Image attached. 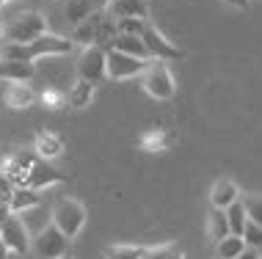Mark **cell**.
Here are the masks:
<instances>
[{
    "label": "cell",
    "mask_w": 262,
    "mask_h": 259,
    "mask_svg": "<svg viewBox=\"0 0 262 259\" xmlns=\"http://www.w3.org/2000/svg\"><path fill=\"white\" fill-rule=\"evenodd\" d=\"M102 9L111 19H127V17L149 19V3L146 0H105Z\"/></svg>",
    "instance_id": "cell-11"
},
{
    "label": "cell",
    "mask_w": 262,
    "mask_h": 259,
    "mask_svg": "<svg viewBox=\"0 0 262 259\" xmlns=\"http://www.w3.org/2000/svg\"><path fill=\"white\" fill-rule=\"evenodd\" d=\"M243 209H246V218L251 223H259L262 226V193H251L243 199Z\"/></svg>",
    "instance_id": "cell-30"
},
{
    "label": "cell",
    "mask_w": 262,
    "mask_h": 259,
    "mask_svg": "<svg viewBox=\"0 0 262 259\" xmlns=\"http://www.w3.org/2000/svg\"><path fill=\"white\" fill-rule=\"evenodd\" d=\"M36 163H39L36 152H25V149H19V152H11V155L3 160L0 171H3L6 177L14 182V187H23V185H25V179H28V174H31V169H33Z\"/></svg>",
    "instance_id": "cell-10"
},
{
    "label": "cell",
    "mask_w": 262,
    "mask_h": 259,
    "mask_svg": "<svg viewBox=\"0 0 262 259\" xmlns=\"http://www.w3.org/2000/svg\"><path fill=\"white\" fill-rule=\"evenodd\" d=\"M36 100L41 102V108H47V110H63L67 108V94L58 88H45Z\"/></svg>",
    "instance_id": "cell-28"
},
{
    "label": "cell",
    "mask_w": 262,
    "mask_h": 259,
    "mask_svg": "<svg viewBox=\"0 0 262 259\" xmlns=\"http://www.w3.org/2000/svg\"><path fill=\"white\" fill-rule=\"evenodd\" d=\"M0 259H9V251H6V246H3V237H0Z\"/></svg>",
    "instance_id": "cell-37"
},
{
    "label": "cell",
    "mask_w": 262,
    "mask_h": 259,
    "mask_svg": "<svg viewBox=\"0 0 262 259\" xmlns=\"http://www.w3.org/2000/svg\"><path fill=\"white\" fill-rule=\"evenodd\" d=\"M116 36H119V31H116V19H111L108 14H105L100 31H97L94 44H97V47H102V50H111V44H113V39H116Z\"/></svg>",
    "instance_id": "cell-26"
},
{
    "label": "cell",
    "mask_w": 262,
    "mask_h": 259,
    "mask_svg": "<svg viewBox=\"0 0 262 259\" xmlns=\"http://www.w3.org/2000/svg\"><path fill=\"white\" fill-rule=\"evenodd\" d=\"M215 251H218V259H237L246 251V240L240 234H226L224 240L215 243Z\"/></svg>",
    "instance_id": "cell-24"
},
{
    "label": "cell",
    "mask_w": 262,
    "mask_h": 259,
    "mask_svg": "<svg viewBox=\"0 0 262 259\" xmlns=\"http://www.w3.org/2000/svg\"><path fill=\"white\" fill-rule=\"evenodd\" d=\"M0 237H3L6 251L14 256H23V254H28V248H31V229H28V223L19 218V215H9V218L3 221Z\"/></svg>",
    "instance_id": "cell-6"
},
{
    "label": "cell",
    "mask_w": 262,
    "mask_h": 259,
    "mask_svg": "<svg viewBox=\"0 0 262 259\" xmlns=\"http://www.w3.org/2000/svg\"><path fill=\"white\" fill-rule=\"evenodd\" d=\"M141 259H185V254H182L177 246H171V243H163V246L144 248V256Z\"/></svg>",
    "instance_id": "cell-27"
},
{
    "label": "cell",
    "mask_w": 262,
    "mask_h": 259,
    "mask_svg": "<svg viewBox=\"0 0 262 259\" xmlns=\"http://www.w3.org/2000/svg\"><path fill=\"white\" fill-rule=\"evenodd\" d=\"M58 259H72V256H69V254H63V256H58Z\"/></svg>",
    "instance_id": "cell-39"
},
{
    "label": "cell",
    "mask_w": 262,
    "mask_h": 259,
    "mask_svg": "<svg viewBox=\"0 0 262 259\" xmlns=\"http://www.w3.org/2000/svg\"><path fill=\"white\" fill-rule=\"evenodd\" d=\"M243 240H246V246L249 248H262V226L259 223H246V229H243Z\"/></svg>",
    "instance_id": "cell-32"
},
{
    "label": "cell",
    "mask_w": 262,
    "mask_h": 259,
    "mask_svg": "<svg viewBox=\"0 0 262 259\" xmlns=\"http://www.w3.org/2000/svg\"><path fill=\"white\" fill-rule=\"evenodd\" d=\"M102 19H105V9H97L94 14H89V17L83 19V22H77V25L72 28V33H69V39H72L75 44H83V47L94 44V39H97V31H100Z\"/></svg>",
    "instance_id": "cell-13"
},
{
    "label": "cell",
    "mask_w": 262,
    "mask_h": 259,
    "mask_svg": "<svg viewBox=\"0 0 262 259\" xmlns=\"http://www.w3.org/2000/svg\"><path fill=\"white\" fill-rule=\"evenodd\" d=\"M224 3H229L232 9H240V11H243V9H249V6H251V0H224Z\"/></svg>",
    "instance_id": "cell-35"
},
{
    "label": "cell",
    "mask_w": 262,
    "mask_h": 259,
    "mask_svg": "<svg viewBox=\"0 0 262 259\" xmlns=\"http://www.w3.org/2000/svg\"><path fill=\"white\" fill-rule=\"evenodd\" d=\"M63 179L67 177H63L58 169H53V166L45 163V160H39V163L31 169V174H28L25 185L33 187V191H45V187H50V185H61Z\"/></svg>",
    "instance_id": "cell-14"
},
{
    "label": "cell",
    "mask_w": 262,
    "mask_h": 259,
    "mask_svg": "<svg viewBox=\"0 0 262 259\" xmlns=\"http://www.w3.org/2000/svg\"><path fill=\"white\" fill-rule=\"evenodd\" d=\"M111 50H119L124 55H133V58H144L149 61V53H146L144 41H141V36H130V33H119L116 39H113Z\"/></svg>",
    "instance_id": "cell-21"
},
{
    "label": "cell",
    "mask_w": 262,
    "mask_h": 259,
    "mask_svg": "<svg viewBox=\"0 0 262 259\" xmlns=\"http://www.w3.org/2000/svg\"><path fill=\"white\" fill-rule=\"evenodd\" d=\"M11 215V209H9V204H0V226H3V221Z\"/></svg>",
    "instance_id": "cell-36"
},
{
    "label": "cell",
    "mask_w": 262,
    "mask_h": 259,
    "mask_svg": "<svg viewBox=\"0 0 262 259\" xmlns=\"http://www.w3.org/2000/svg\"><path fill=\"white\" fill-rule=\"evenodd\" d=\"M33 152H36L39 160L50 163V160H55V157L63 155V141L55 135V132L41 130V132H36V138H33Z\"/></svg>",
    "instance_id": "cell-18"
},
{
    "label": "cell",
    "mask_w": 262,
    "mask_h": 259,
    "mask_svg": "<svg viewBox=\"0 0 262 259\" xmlns=\"http://www.w3.org/2000/svg\"><path fill=\"white\" fill-rule=\"evenodd\" d=\"M177 144V135L171 130H160V127H152V130H144L138 138V149L146 152V155H160V152H168L171 146Z\"/></svg>",
    "instance_id": "cell-12"
},
{
    "label": "cell",
    "mask_w": 262,
    "mask_h": 259,
    "mask_svg": "<svg viewBox=\"0 0 262 259\" xmlns=\"http://www.w3.org/2000/svg\"><path fill=\"white\" fill-rule=\"evenodd\" d=\"M144 256V246H108L105 248V259H141Z\"/></svg>",
    "instance_id": "cell-29"
},
{
    "label": "cell",
    "mask_w": 262,
    "mask_h": 259,
    "mask_svg": "<svg viewBox=\"0 0 262 259\" xmlns=\"http://www.w3.org/2000/svg\"><path fill=\"white\" fill-rule=\"evenodd\" d=\"M91 100H94V83L77 78L72 83V88H69V94H67V105L83 110V108H89V105H91Z\"/></svg>",
    "instance_id": "cell-22"
},
{
    "label": "cell",
    "mask_w": 262,
    "mask_h": 259,
    "mask_svg": "<svg viewBox=\"0 0 262 259\" xmlns=\"http://www.w3.org/2000/svg\"><path fill=\"white\" fill-rule=\"evenodd\" d=\"M6 3H14V0H0V6H6Z\"/></svg>",
    "instance_id": "cell-38"
},
{
    "label": "cell",
    "mask_w": 262,
    "mask_h": 259,
    "mask_svg": "<svg viewBox=\"0 0 262 259\" xmlns=\"http://www.w3.org/2000/svg\"><path fill=\"white\" fill-rule=\"evenodd\" d=\"M144 91L152 97V100H171L177 94V83H174V75L168 69V61H155L149 58V64L144 69Z\"/></svg>",
    "instance_id": "cell-2"
},
{
    "label": "cell",
    "mask_w": 262,
    "mask_h": 259,
    "mask_svg": "<svg viewBox=\"0 0 262 259\" xmlns=\"http://www.w3.org/2000/svg\"><path fill=\"white\" fill-rule=\"evenodd\" d=\"M36 75L33 61H3L0 58V80L6 83H31Z\"/></svg>",
    "instance_id": "cell-15"
},
{
    "label": "cell",
    "mask_w": 262,
    "mask_h": 259,
    "mask_svg": "<svg viewBox=\"0 0 262 259\" xmlns=\"http://www.w3.org/2000/svg\"><path fill=\"white\" fill-rule=\"evenodd\" d=\"M207 234L212 243L224 240L229 234V221H226V209H218V207H210V215H207Z\"/></svg>",
    "instance_id": "cell-23"
},
{
    "label": "cell",
    "mask_w": 262,
    "mask_h": 259,
    "mask_svg": "<svg viewBox=\"0 0 262 259\" xmlns=\"http://www.w3.org/2000/svg\"><path fill=\"white\" fill-rule=\"evenodd\" d=\"M146 19H136V17H127V19H116V31L119 33H130V36H141Z\"/></svg>",
    "instance_id": "cell-31"
},
{
    "label": "cell",
    "mask_w": 262,
    "mask_h": 259,
    "mask_svg": "<svg viewBox=\"0 0 262 259\" xmlns=\"http://www.w3.org/2000/svg\"><path fill=\"white\" fill-rule=\"evenodd\" d=\"M235 201H240V187L237 182L232 179H215L210 187V204L218 207V209H226L229 204H235Z\"/></svg>",
    "instance_id": "cell-17"
},
{
    "label": "cell",
    "mask_w": 262,
    "mask_h": 259,
    "mask_svg": "<svg viewBox=\"0 0 262 259\" xmlns=\"http://www.w3.org/2000/svg\"><path fill=\"white\" fill-rule=\"evenodd\" d=\"M3 102H6V108H11V110H25L36 102V91L28 86V83H11V86L3 91Z\"/></svg>",
    "instance_id": "cell-19"
},
{
    "label": "cell",
    "mask_w": 262,
    "mask_h": 259,
    "mask_svg": "<svg viewBox=\"0 0 262 259\" xmlns=\"http://www.w3.org/2000/svg\"><path fill=\"white\" fill-rule=\"evenodd\" d=\"M50 218H53L55 229H61L69 240H75V237L83 232V226H86L89 213H86V207H83L77 199H61V201H55Z\"/></svg>",
    "instance_id": "cell-1"
},
{
    "label": "cell",
    "mask_w": 262,
    "mask_h": 259,
    "mask_svg": "<svg viewBox=\"0 0 262 259\" xmlns=\"http://www.w3.org/2000/svg\"><path fill=\"white\" fill-rule=\"evenodd\" d=\"M226 221H229V234L243 237V229H246V223H249L246 209H243V201H235V204L226 207Z\"/></svg>",
    "instance_id": "cell-25"
},
{
    "label": "cell",
    "mask_w": 262,
    "mask_h": 259,
    "mask_svg": "<svg viewBox=\"0 0 262 259\" xmlns=\"http://www.w3.org/2000/svg\"><path fill=\"white\" fill-rule=\"evenodd\" d=\"M141 41H144L149 58H155V61H177V58H182V50H180V47H174L171 41H168V39L158 31V28L149 22V19H146L144 31H141Z\"/></svg>",
    "instance_id": "cell-7"
},
{
    "label": "cell",
    "mask_w": 262,
    "mask_h": 259,
    "mask_svg": "<svg viewBox=\"0 0 262 259\" xmlns=\"http://www.w3.org/2000/svg\"><path fill=\"white\" fill-rule=\"evenodd\" d=\"M69 237L61 232V229H55L53 223H47L45 229H39V234L31 240L33 251L39 254V259H58L63 254H69Z\"/></svg>",
    "instance_id": "cell-4"
},
{
    "label": "cell",
    "mask_w": 262,
    "mask_h": 259,
    "mask_svg": "<svg viewBox=\"0 0 262 259\" xmlns=\"http://www.w3.org/2000/svg\"><path fill=\"white\" fill-rule=\"evenodd\" d=\"M149 61L144 58H133V55H124L119 50H108L105 53V75L111 80H130V78H138L144 75V69Z\"/></svg>",
    "instance_id": "cell-5"
},
{
    "label": "cell",
    "mask_w": 262,
    "mask_h": 259,
    "mask_svg": "<svg viewBox=\"0 0 262 259\" xmlns=\"http://www.w3.org/2000/svg\"><path fill=\"white\" fill-rule=\"evenodd\" d=\"M75 41L67 39V36H58V33H41L39 39L28 41V53H31V61L36 58H47V55H67L72 53Z\"/></svg>",
    "instance_id": "cell-9"
},
{
    "label": "cell",
    "mask_w": 262,
    "mask_h": 259,
    "mask_svg": "<svg viewBox=\"0 0 262 259\" xmlns=\"http://www.w3.org/2000/svg\"><path fill=\"white\" fill-rule=\"evenodd\" d=\"M41 33H47V17L39 11L19 14V17H14L11 22L3 28L6 41H14V44H28V41L39 39Z\"/></svg>",
    "instance_id": "cell-3"
},
{
    "label": "cell",
    "mask_w": 262,
    "mask_h": 259,
    "mask_svg": "<svg viewBox=\"0 0 262 259\" xmlns=\"http://www.w3.org/2000/svg\"><path fill=\"white\" fill-rule=\"evenodd\" d=\"M105 53L108 50H102V47H97V44L83 47L80 58H77V78L94 83V86L108 78V75H105Z\"/></svg>",
    "instance_id": "cell-8"
},
{
    "label": "cell",
    "mask_w": 262,
    "mask_h": 259,
    "mask_svg": "<svg viewBox=\"0 0 262 259\" xmlns=\"http://www.w3.org/2000/svg\"><path fill=\"white\" fill-rule=\"evenodd\" d=\"M41 204V196L39 191H33V187H14V193H11V199H9V209H11V215H25L28 209H36Z\"/></svg>",
    "instance_id": "cell-20"
},
{
    "label": "cell",
    "mask_w": 262,
    "mask_h": 259,
    "mask_svg": "<svg viewBox=\"0 0 262 259\" xmlns=\"http://www.w3.org/2000/svg\"><path fill=\"white\" fill-rule=\"evenodd\" d=\"M0 36H3V25H0Z\"/></svg>",
    "instance_id": "cell-40"
},
{
    "label": "cell",
    "mask_w": 262,
    "mask_h": 259,
    "mask_svg": "<svg viewBox=\"0 0 262 259\" xmlns=\"http://www.w3.org/2000/svg\"><path fill=\"white\" fill-rule=\"evenodd\" d=\"M237 259H262V254H259L257 248H249V246H246V251H243Z\"/></svg>",
    "instance_id": "cell-34"
},
{
    "label": "cell",
    "mask_w": 262,
    "mask_h": 259,
    "mask_svg": "<svg viewBox=\"0 0 262 259\" xmlns=\"http://www.w3.org/2000/svg\"><path fill=\"white\" fill-rule=\"evenodd\" d=\"M102 6H105V0H63L61 14H63V19L75 28L77 22H83L89 14H94L97 9H102Z\"/></svg>",
    "instance_id": "cell-16"
},
{
    "label": "cell",
    "mask_w": 262,
    "mask_h": 259,
    "mask_svg": "<svg viewBox=\"0 0 262 259\" xmlns=\"http://www.w3.org/2000/svg\"><path fill=\"white\" fill-rule=\"evenodd\" d=\"M11 193H14V182L6 177L3 171H0V204H9Z\"/></svg>",
    "instance_id": "cell-33"
}]
</instances>
